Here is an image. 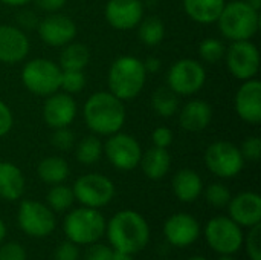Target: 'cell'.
<instances>
[{
    "label": "cell",
    "instance_id": "47",
    "mask_svg": "<svg viewBox=\"0 0 261 260\" xmlns=\"http://www.w3.org/2000/svg\"><path fill=\"white\" fill-rule=\"evenodd\" d=\"M110 260H133V257H132V254H127V253H122V251H116V250H113Z\"/></svg>",
    "mask_w": 261,
    "mask_h": 260
},
{
    "label": "cell",
    "instance_id": "48",
    "mask_svg": "<svg viewBox=\"0 0 261 260\" xmlns=\"http://www.w3.org/2000/svg\"><path fill=\"white\" fill-rule=\"evenodd\" d=\"M5 236H6V225H5V222H3V219L0 218V244L3 242V239H5Z\"/></svg>",
    "mask_w": 261,
    "mask_h": 260
},
{
    "label": "cell",
    "instance_id": "39",
    "mask_svg": "<svg viewBox=\"0 0 261 260\" xmlns=\"http://www.w3.org/2000/svg\"><path fill=\"white\" fill-rule=\"evenodd\" d=\"M0 260H26V250L17 242H8L0 247Z\"/></svg>",
    "mask_w": 261,
    "mask_h": 260
},
{
    "label": "cell",
    "instance_id": "43",
    "mask_svg": "<svg viewBox=\"0 0 261 260\" xmlns=\"http://www.w3.org/2000/svg\"><path fill=\"white\" fill-rule=\"evenodd\" d=\"M66 2L67 0H34L37 8H40L41 11L49 12V14L58 12L66 5Z\"/></svg>",
    "mask_w": 261,
    "mask_h": 260
},
{
    "label": "cell",
    "instance_id": "42",
    "mask_svg": "<svg viewBox=\"0 0 261 260\" xmlns=\"http://www.w3.org/2000/svg\"><path fill=\"white\" fill-rule=\"evenodd\" d=\"M12 124H14L12 112H11L9 106L5 101L0 100V138L6 136L11 132Z\"/></svg>",
    "mask_w": 261,
    "mask_h": 260
},
{
    "label": "cell",
    "instance_id": "32",
    "mask_svg": "<svg viewBox=\"0 0 261 260\" xmlns=\"http://www.w3.org/2000/svg\"><path fill=\"white\" fill-rule=\"evenodd\" d=\"M225 52H226V48H225L223 41L219 40V38L208 37L203 41H200V44H199V55H200V58L205 63H210V64L219 63L225 57Z\"/></svg>",
    "mask_w": 261,
    "mask_h": 260
},
{
    "label": "cell",
    "instance_id": "44",
    "mask_svg": "<svg viewBox=\"0 0 261 260\" xmlns=\"http://www.w3.org/2000/svg\"><path fill=\"white\" fill-rule=\"evenodd\" d=\"M20 25L24 26V28H37L38 25V20L35 17V14L32 11H24L20 14V18H18Z\"/></svg>",
    "mask_w": 261,
    "mask_h": 260
},
{
    "label": "cell",
    "instance_id": "30",
    "mask_svg": "<svg viewBox=\"0 0 261 260\" xmlns=\"http://www.w3.org/2000/svg\"><path fill=\"white\" fill-rule=\"evenodd\" d=\"M138 37L145 46H158L165 37V25L159 17H147L139 21Z\"/></svg>",
    "mask_w": 261,
    "mask_h": 260
},
{
    "label": "cell",
    "instance_id": "35",
    "mask_svg": "<svg viewBox=\"0 0 261 260\" xmlns=\"http://www.w3.org/2000/svg\"><path fill=\"white\" fill-rule=\"evenodd\" d=\"M50 144L60 150V152H69L70 149L75 147L76 141H75V133L69 129V127H58L54 129L52 135H50Z\"/></svg>",
    "mask_w": 261,
    "mask_h": 260
},
{
    "label": "cell",
    "instance_id": "7",
    "mask_svg": "<svg viewBox=\"0 0 261 260\" xmlns=\"http://www.w3.org/2000/svg\"><path fill=\"white\" fill-rule=\"evenodd\" d=\"M206 81L203 64L194 58H182L171 64L167 74V86L179 97L197 93Z\"/></svg>",
    "mask_w": 261,
    "mask_h": 260
},
{
    "label": "cell",
    "instance_id": "16",
    "mask_svg": "<svg viewBox=\"0 0 261 260\" xmlns=\"http://www.w3.org/2000/svg\"><path fill=\"white\" fill-rule=\"evenodd\" d=\"M76 116V103L66 92H55L46 97L43 104V120L50 129L69 127Z\"/></svg>",
    "mask_w": 261,
    "mask_h": 260
},
{
    "label": "cell",
    "instance_id": "28",
    "mask_svg": "<svg viewBox=\"0 0 261 260\" xmlns=\"http://www.w3.org/2000/svg\"><path fill=\"white\" fill-rule=\"evenodd\" d=\"M151 106L154 112L162 118H171L179 112V95L168 86H161L151 97Z\"/></svg>",
    "mask_w": 261,
    "mask_h": 260
},
{
    "label": "cell",
    "instance_id": "18",
    "mask_svg": "<svg viewBox=\"0 0 261 260\" xmlns=\"http://www.w3.org/2000/svg\"><path fill=\"white\" fill-rule=\"evenodd\" d=\"M29 49V38L21 28L14 25H0V63H20L28 57Z\"/></svg>",
    "mask_w": 261,
    "mask_h": 260
},
{
    "label": "cell",
    "instance_id": "8",
    "mask_svg": "<svg viewBox=\"0 0 261 260\" xmlns=\"http://www.w3.org/2000/svg\"><path fill=\"white\" fill-rule=\"evenodd\" d=\"M205 238L216 253L220 256H232L243 247V231L239 224H236L231 218L217 216L208 221L205 227Z\"/></svg>",
    "mask_w": 261,
    "mask_h": 260
},
{
    "label": "cell",
    "instance_id": "41",
    "mask_svg": "<svg viewBox=\"0 0 261 260\" xmlns=\"http://www.w3.org/2000/svg\"><path fill=\"white\" fill-rule=\"evenodd\" d=\"M113 250L102 244H90V247L84 253V260H110Z\"/></svg>",
    "mask_w": 261,
    "mask_h": 260
},
{
    "label": "cell",
    "instance_id": "46",
    "mask_svg": "<svg viewBox=\"0 0 261 260\" xmlns=\"http://www.w3.org/2000/svg\"><path fill=\"white\" fill-rule=\"evenodd\" d=\"M3 5H8V6H12V8H21V6H26L29 2L32 0H0Z\"/></svg>",
    "mask_w": 261,
    "mask_h": 260
},
{
    "label": "cell",
    "instance_id": "12",
    "mask_svg": "<svg viewBox=\"0 0 261 260\" xmlns=\"http://www.w3.org/2000/svg\"><path fill=\"white\" fill-rule=\"evenodd\" d=\"M223 58H226L231 75L237 80L246 81L255 78L260 70V52L251 40L232 41Z\"/></svg>",
    "mask_w": 261,
    "mask_h": 260
},
{
    "label": "cell",
    "instance_id": "2",
    "mask_svg": "<svg viewBox=\"0 0 261 260\" xmlns=\"http://www.w3.org/2000/svg\"><path fill=\"white\" fill-rule=\"evenodd\" d=\"M110 245L116 251L136 254L150 241V227L142 215L135 210H121L106 225Z\"/></svg>",
    "mask_w": 261,
    "mask_h": 260
},
{
    "label": "cell",
    "instance_id": "50",
    "mask_svg": "<svg viewBox=\"0 0 261 260\" xmlns=\"http://www.w3.org/2000/svg\"><path fill=\"white\" fill-rule=\"evenodd\" d=\"M217 260H234L232 256H226V254H223V256H220Z\"/></svg>",
    "mask_w": 261,
    "mask_h": 260
},
{
    "label": "cell",
    "instance_id": "33",
    "mask_svg": "<svg viewBox=\"0 0 261 260\" xmlns=\"http://www.w3.org/2000/svg\"><path fill=\"white\" fill-rule=\"evenodd\" d=\"M86 87L84 70H61L60 89L69 95L80 93Z\"/></svg>",
    "mask_w": 261,
    "mask_h": 260
},
{
    "label": "cell",
    "instance_id": "26",
    "mask_svg": "<svg viewBox=\"0 0 261 260\" xmlns=\"http://www.w3.org/2000/svg\"><path fill=\"white\" fill-rule=\"evenodd\" d=\"M37 173L43 182H46L49 185H57V184H63L69 178L70 169L64 158L47 156L40 161V164L37 167Z\"/></svg>",
    "mask_w": 261,
    "mask_h": 260
},
{
    "label": "cell",
    "instance_id": "14",
    "mask_svg": "<svg viewBox=\"0 0 261 260\" xmlns=\"http://www.w3.org/2000/svg\"><path fill=\"white\" fill-rule=\"evenodd\" d=\"M38 35L43 43L52 48H63L67 43L73 41L76 37V25L75 21L63 14H49L37 25Z\"/></svg>",
    "mask_w": 261,
    "mask_h": 260
},
{
    "label": "cell",
    "instance_id": "25",
    "mask_svg": "<svg viewBox=\"0 0 261 260\" xmlns=\"http://www.w3.org/2000/svg\"><path fill=\"white\" fill-rule=\"evenodd\" d=\"M225 3V0H182L187 15L202 25L217 21Z\"/></svg>",
    "mask_w": 261,
    "mask_h": 260
},
{
    "label": "cell",
    "instance_id": "29",
    "mask_svg": "<svg viewBox=\"0 0 261 260\" xmlns=\"http://www.w3.org/2000/svg\"><path fill=\"white\" fill-rule=\"evenodd\" d=\"M102 152L104 146L98 135H87L83 139H80L78 144L75 146V158L78 162L84 166L96 164L102 156Z\"/></svg>",
    "mask_w": 261,
    "mask_h": 260
},
{
    "label": "cell",
    "instance_id": "24",
    "mask_svg": "<svg viewBox=\"0 0 261 260\" xmlns=\"http://www.w3.org/2000/svg\"><path fill=\"white\" fill-rule=\"evenodd\" d=\"M139 166L148 179L159 181L168 173L171 167V156L167 149L153 146L148 150L142 152Z\"/></svg>",
    "mask_w": 261,
    "mask_h": 260
},
{
    "label": "cell",
    "instance_id": "11",
    "mask_svg": "<svg viewBox=\"0 0 261 260\" xmlns=\"http://www.w3.org/2000/svg\"><path fill=\"white\" fill-rule=\"evenodd\" d=\"M17 222L21 231L31 238H46L57 225L54 211L47 205L32 199H26L20 204Z\"/></svg>",
    "mask_w": 261,
    "mask_h": 260
},
{
    "label": "cell",
    "instance_id": "49",
    "mask_svg": "<svg viewBox=\"0 0 261 260\" xmlns=\"http://www.w3.org/2000/svg\"><path fill=\"white\" fill-rule=\"evenodd\" d=\"M249 6H252L254 9H257V11H260L261 8V0H245Z\"/></svg>",
    "mask_w": 261,
    "mask_h": 260
},
{
    "label": "cell",
    "instance_id": "13",
    "mask_svg": "<svg viewBox=\"0 0 261 260\" xmlns=\"http://www.w3.org/2000/svg\"><path fill=\"white\" fill-rule=\"evenodd\" d=\"M104 153L115 169L130 172L139 166L142 149L135 136L119 130L109 136L104 144Z\"/></svg>",
    "mask_w": 261,
    "mask_h": 260
},
{
    "label": "cell",
    "instance_id": "51",
    "mask_svg": "<svg viewBox=\"0 0 261 260\" xmlns=\"http://www.w3.org/2000/svg\"><path fill=\"white\" fill-rule=\"evenodd\" d=\"M188 260H208V259H205V257H202V256H194V257H190Z\"/></svg>",
    "mask_w": 261,
    "mask_h": 260
},
{
    "label": "cell",
    "instance_id": "31",
    "mask_svg": "<svg viewBox=\"0 0 261 260\" xmlns=\"http://www.w3.org/2000/svg\"><path fill=\"white\" fill-rule=\"evenodd\" d=\"M46 201H47V207L52 211H66L75 202L73 190L63 184L52 185L50 190L47 192Z\"/></svg>",
    "mask_w": 261,
    "mask_h": 260
},
{
    "label": "cell",
    "instance_id": "1",
    "mask_svg": "<svg viewBox=\"0 0 261 260\" xmlns=\"http://www.w3.org/2000/svg\"><path fill=\"white\" fill-rule=\"evenodd\" d=\"M87 129L98 136H110L119 132L125 123L124 101L109 90L92 93L83 107Z\"/></svg>",
    "mask_w": 261,
    "mask_h": 260
},
{
    "label": "cell",
    "instance_id": "34",
    "mask_svg": "<svg viewBox=\"0 0 261 260\" xmlns=\"http://www.w3.org/2000/svg\"><path fill=\"white\" fill-rule=\"evenodd\" d=\"M205 198H206V202L211 207L225 208V207H228L232 196H231V192H229V188L226 185H223L220 182H216V184L208 185V188L205 192Z\"/></svg>",
    "mask_w": 261,
    "mask_h": 260
},
{
    "label": "cell",
    "instance_id": "19",
    "mask_svg": "<svg viewBox=\"0 0 261 260\" xmlns=\"http://www.w3.org/2000/svg\"><path fill=\"white\" fill-rule=\"evenodd\" d=\"M167 241L179 248L193 245L200 236V225L197 219L188 213H176L170 216L164 225Z\"/></svg>",
    "mask_w": 261,
    "mask_h": 260
},
{
    "label": "cell",
    "instance_id": "38",
    "mask_svg": "<svg viewBox=\"0 0 261 260\" xmlns=\"http://www.w3.org/2000/svg\"><path fill=\"white\" fill-rule=\"evenodd\" d=\"M54 259L55 260H78L80 259V250L78 245L73 244L72 241H64L61 242L55 253H54Z\"/></svg>",
    "mask_w": 261,
    "mask_h": 260
},
{
    "label": "cell",
    "instance_id": "17",
    "mask_svg": "<svg viewBox=\"0 0 261 260\" xmlns=\"http://www.w3.org/2000/svg\"><path fill=\"white\" fill-rule=\"evenodd\" d=\"M234 107L239 118L248 124H258L261 121V81L251 78L243 81L234 100Z\"/></svg>",
    "mask_w": 261,
    "mask_h": 260
},
{
    "label": "cell",
    "instance_id": "40",
    "mask_svg": "<svg viewBox=\"0 0 261 260\" xmlns=\"http://www.w3.org/2000/svg\"><path fill=\"white\" fill-rule=\"evenodd\" d=\"M173 138H174V135H173L171 129H168L167 126H159L151 133L153 146L162 147V149H168L173 144Z\"/></svg>",
    "mask_w": 261,
    "mask_h": 260
},
{
    "label": "cell",
    "instance_id": "27",
    "mask_svg": "<svg viewBox=\"0 0 261 260\" xmlns=\"http://www.w3.org/2000/svg\"><path fill=\"white\" fill-rule=\"evenodd\" d=\"M89 61L90 49L83 43L70 41L66 46H63L58 66L61 67V70H84Z\"/></svg>",
    "mask_w": 261,
    "mask_h": 260
},
{
    "label": "cell",
    "instance_id": "4",
    "mask_svg": "<svg viewBox=\"0 0 261 260\" xmlns=\"http://www.w3.org/2000/svg\"><path fill=\"white\" fill-rule=\"evenodd\" d=\"M217 25L220 34L229 41L251 40L260 28V11L245 0H232L225 3Z\"/></svg>",
    "mask_w": 261,
    "mask_h": 260
},
{
    "label": "cell",
    "instance_id": "22",
    "mask_svg": "<svg viewBox=\"0 0 261 260\" xmlns=\"http://www.w3.org/2000/svg\"><path fill=\"white\" fill-rule=\"evenodd\" d=\"M173 192L182 202H194L203 192V182L200 175L191 169L179 170L173 178Z\"/></svg>",
    "mask_w": 261,
    "mask_h": 260
},
{
    "label": "cell",
    "instance_id": "23",
    "mask_svg": "<svg viewBox=\"0 0 261 260\" xmlns=\"http://www.w3.org/2000/svg\"><path fill=\"white\" fill-rule=\"evenodd\" d=\"M23 192L24 176L21 170L9 161H0V198L5 201H17Z\"/></svg>",
    "mask_w": 261,
    "mask_h": 260
},
{
    "label": "cell",
    "instance_id": "20",
    "mask_svg": "<svg viewBox=\"0 0 261 260\" xmlns=\"http://www.w3.org/2000/svg\"><path fill=\"white\" fill-rule=\"evenodd\" d=\"M229 218L240 227H254L261 222V198L258 193L243 192L231 198L228 204Z\"/></svg>",
    "mask_w": 261,
    "mask_h": 260
},
{
    "label": "cell",
    "instance_id": "3",
    "mask_svg": "<svg viewBox=\"0 0 261 260\" xmlns=\"http://www.w3.org/2000/svg\"><path fill=\"white\" fill-rule=\"evenodd\" d=\"M147 72L142 60L133 55H122L116 58L109 69V92L122 101H130L142 92Z\"/></svg>",
    "mask_w": 261,
    "mask_h": 260
},
{
    "label": "cell",
    "instance_id": "15",
    "mask_svg": "<svg viewBox=\"0 0 261 260\" xmlns=\"http://www.w3.org/2000/svg\"><path fill=\"white\" fill-rule=\"evenodd\" d=\"M104 14L113 29L130 31L144 18V3L141 0H109Z\"/></svg>",
    "mask_w": 261,
    "mask_h": 260
},
{
    "label": "cell",
    "instance_id": "5",
    "mask_svg": "<svg viewBox=\"0 0 261 260\" xmlns=\"http://www.w3.org/2000/svg\"><path fill=\"white\" fill-rule=\"evenodd\" d=\"M106 219L98 208L80 207L64 219V233L76 245H90L106 234Z\"/></svg>",
    "mask_w": 261,
    "mask_h": 260
},
{
    "label": "cell",
    "instance_id": "6",
    "mask_svg": "<svg viewBox=\"0 0 261 260\" xmlns=\"http://www.w3.org/2000/svg\"><path fill=\"white\" fill-rule=\"evenodd\" d=\"M61 67L49 58H32L21 69L23 86L37 97H49L60 90Z\"/></svg>",
    "mask_w": 261,
    "mask_h": 260
},
{
    "label": "cell",
    "instance_id": "37",
    "mask_svg": "<svg viewBox=\"0 0 261 260\" xmlns=\"http://www.w3.org/2000/svg\"><path fill=\"white\" fill-rule=\"evenodd\" d=\"M240 152L245 161L258 162L261 158V139L258 136H248L243 141Z\"/></svg>",
    "mask_w": 261,
    "mask_h": 260
},
{
    "label": "cell",
    "instance_id": "45",
    "mask_svg": "<svg viewBox=\"0 0 261 260\" xmlns=\"http://www.w3.org/2000/svg\"><path fill=\"white\" fill-rule=\"evenodd\" d=\"M142 63H144V67H145V72L147 74H156L161 69V60L158 57H148Z\"/></svg>",
    "mask_w": 261,
    "mask_h": 260
},
{
    "label": "cell",
    "instance_id": "36",
    "mask_svg": "<svg viewBox=\"0 0 261 260\" xmlns=\"http://www.w3.org/2000/svg\"><path fill=\"white\" fill-rule=\"evenodd\" d=\"M243 244H246V251L251 260H261V227L254 225L249 228V233L246 239H243Z\"/></svg>",
    "mask_w": 261,
    "mask_h": 260
},
{
    "label": "cell",
    "instance_id": "10",
    "mask_svg": "<svg viewBox=\"0 0 261 260\" xmlns=\"http://www.w3.org/2000/svg\"><path fill=\"white\" fill-rule=\"evenodd\" d=\"M72 190L75 201H78L83 207L90 208L106 207L115 196V184L107 176L99 173H87L80 176Z\"/></svg>",
    "mask_w": 261,
    "mask_h": 260
},
{
    "label": "cell",
    "instance_id": "21",
    "mask_svg": "<svg viewBox=\"0 0 261 260\" xmlns=\"http://www.w3.org/2000/svg\"><path fill=\"white\" fill-rule=\"evenodd\" d=\"M213 120V107L203 100H190L179 112V124L187 132H202Z\"/></svg>",
    "mask_w": 261,
    "mask_h": 260
},
{
    "label": "cell",
    "instance_id": "9",
    "mask_svg": "<svg viewBox=\"0 0 261 260\" xmlns=\"http://www.w3.org/2000/svg\"><path fill=\"white\" fill-rule=\"evenodd\" d=\"M205 164L208 170L223 179L237 176L243 167L245 159L242 156L240 147L229 141H216L208 146L205 152Z\"/></svg>",
    "mask_w": 261,
    "mask_h": 260
}]
</instances>
